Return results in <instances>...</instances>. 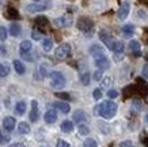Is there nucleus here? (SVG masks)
I'll use <instances>...</instances> for the list:
<instances>
[{
	"instance_id": "4468645a",
	"label": "nucleus",
	"mask_w": 148,
	"mask_h": 147,
	"mask_svg": "<svg viewBox=\"0 0 148 147\" xmlns=\"http://www.w3.org/2000/svg\"><path fill=\"white\" fill-rule=\"evenodd\" d=\"M73 121H76V123H83V121H86V119H87V116H86V113L83 110H80V109H77V110L73 112Z\"/></svg>"
},
{
	"instance_id": "bb28decb",
	"label": "nucleus",
	"mask_w": 148,
	"mask_h": 147,
	"mask_svg": "<svg viewBox=\"0 0 148 147\" xmlns=\"http://www.w3.org/2000/svg\"><path fill=\"white\" fill-rule=\"evenodd\" d=\"M42 48H44L45 52L52 50V48H53V41L50 40V38H45V40L42 41Z\"/></svg>"
},
{
	"instance_id": "6ab92c4d",
	"label": "nucleus",
	"mask_w": 148,
	"mask_h": 147,
	"mask_svg": "<svg viewBox=\"0 0 148 147\" xmlns=\"http://www.w3.org/2000/svg\"><path fill=\"white\" fill-rule=\"evenodd\" d=\"M10 34L12 37H18L21 34V25L18 23H11V26H10Z\"/></svg>"
},
{
	"instance_id": "a878e982",
	"label": "nucleus",
	"mask_w": 148,
	"mask_h": 147,
	"mask_svg": "<svg viewBox=\"0 0 148 147\" xmlns=\"http://www.w3.org/2000/svg\"><path fill=\"white\" fill-rule=\"evenodd\" d=\"M15 112H16V115H23L26 112V104L23 102V101H19L15 105Z\"/></svg>"
},
{
	"instance_id": "4c0bfd02",
	"label": "nucleus",
	"mask_w": 148,
	"mask_h": 147,
	"mask_svg": "<svg viewBox=\"0 0 148 147\" xmlns=\"http://www.w3.org/2000/svg\"><path fill=\"white\" fill-rule=\"evenodd\" d=\"M120 147H135V146L132 144V142H129V140H126V142H122L121 144H120Z\"/></svg>"
},
{
	"instance_id": "4be33fe9",
	"label": "nucleus",
	"mask_w": 148,
	"mask_h": 147,
	"mask_svg": "<svg viewBox=\"0 0 148 147\" xmlns=\"http://www.w3.org/2000/svg\"><path fill=\"white\" fill-rule=\"evenodd\" d=\"M112 50L114 53H124V44H122L121 41H114V45H113Z\"/></svg>"
},
{
	"instance_id": "ddd939ff",
	"label": "nucleus",
	"mask_w": 148,
	"mask_h": 147,
	"mask_svg": "<svg viewBox=\"0 0 148 147\" xmlns=\"http://www.w3.org/2000/svg\"><path fill=\"white\" fill-rule=\"evenodd\" d=\"M46 8H48V7H46L45 4H37V3L29 4L26 7V10L29 12H41V11H44V10H46Z\"/></svg>"
},
{
	"instance_id": "f03ea898",
	"label": "nucleus",
	"mask_w": 148,
	"mask_h": 147,
	"mask_svg": "<svg viewBox=\"0 0 148 147\" xmlns=\"http://www.w3.org/2000/svg\"><path fill=\"white\" fill-rule=\"evenodd\" d=\"M49 76H50V86H52L53 89L60 90L65 86V78H64V75L61 72L53 71V72H50Z\"/></svg>"
},
{
	"instance_id": "2f4dec72",
	"label": "nucleus",
	"mask_w": 148,
	"mask_h": 147,
	"mask_svg": "<svg viewBox=\"0 0 148 147\" xmlns=\"http://www.w3.org/2000/svg\"><path fill=\"white\" fill-rule=\"evenodd\" d=\"M32 38L34 41H40V40H42V34H41L38 30H33L32 31Z\"/></svg>"
},
{
	"instance_id": "7ed1b4c3",
	"label": "nucleus",
	"mask_w": 148,
	"mask_h": 147,
	"mask_svg": "<svg viewBox=\"0 0 148 147\" xmlns=\"http://www.w3.org/2000/svg\"><path fill=\"white\" fill-rule=\"evenodd\" d=\"M69 55H71V45L69 44H61L60 46H57L56 52H54V56L60 60L67 59Z\"/></svg>"
},
{
	"instance_id": "412c9836",
	"label": "nucleus",
	"mask_w": 148,
	"mask_h": 147,
	"mask_svg": "<svg viewBox=\"0 0 148 147\" xmlns=\"http://www.w3.org/2000/svg\"><path fill=\"white\" fill-rule=\"evenodd\" d=\"M19 49H21V53H29L32 50V42L30 41H22Z\"/></svg>"
},
{
	"instance_id": "c756f323",
	"label": "nucleus",
	"mask_w": 148,
	"mask_h": 147,
	"mask_svg": "<svg viewBox=\"0 0 148 147\" xmlns=\"http://www.w3.org/2000/svg\"><path fill=\"white\" fill-rule=\"evenodd\" d=\"M83 147H97V142L94 139H86L83 143Z\"/></svg>"
},
{
	"instance_id": "f704fd0d",
	"label": "nucleus",
	"mask_w": 148,
	"mask_h": 147,
	"mask_svg": "<svg viewBox=\"0 0 148 147\" xmlns=\"http://www.w3.org/2000/svg\"><path fill=\"white\" fill-rule=\"evenodd\" d=\"M102 76H103L102 70H98V71L94 72V79L95 80H101V79H102Z\"/></svg>"
},
{
	"instance_id": "e433bc0d",
	"label": "nucleus",
	"mask_w": 148,
	"mask_h": 147,
	"mask_svg": "<svg viewBox=\"0 0 148 147\" xmlns=\"http://www.w3.org/2000/svg\"><path fill=\"white\" fill-rule=\"evenodd\" d=\"M141 75L145 78V79H148V64H145L143 67V71H141Z\"/></svg>"
},
{
	"instance_id": "f257e3e1",
	"label": "nucleus",
	"mask_w": 148,
	"mask_h": 147,
	"mask_svg": "<svg viewBox=\"0 0 148 147\" xmlns=\"http://www.w3.org/2000/svg\"><path fill=\"white\" fill-rule=\"evenodd\" d=\"M117 109H118L117 104L109 99V101H103L101 105H98L97 112H98V115L101 117L106 119V120H110V119H113V117L116 116Z\"/></svg>"
},
{
	"instance_id": "a19ab883",
	"label": "nucleus",
	"mask_w": 148,
	"mask_h": 147,
	"mask_svg": "<svg viewBox=\"0 0 148 147\" xmlns=\"http://www.w3.org/2000/svg\"><path fill=\"white\" fill-rule=\"evenodd\" d=\"M133 108H136L137 110H140V109H141V104H140V101H135V102H133Z\"/></svg>"
},
{
	"instance_id": "cd10ccee",
	"label": "nucleus",
	"mask_w": 148,
	"mask_h": 147,
	"mask_svg": "<svg viewBox=\"0 0 148 147\" xmlns=\"http://www.w3.org/2000/svg\"><path fill=\"white\" fill-rule=\"evenodd\" d=\"M10 74V67L5 66V64H0V76L1 78H5V76Z\"/></svg>"
},
{
	"instance_id": "f3484780",
	"label": "nucleus",
	"mask_w": 148,
	"mask_h": 147,
	"mask_svg": "<svg viewBox=\"0 0 148 147\" xmlns=\"http://www.w3.org/2000/svg\"><path fill=\"white\" fill-rule=\"evenodd\" d=\"M61 131L63 132H65V134H69V132H72L73 131V123L69 120H65L61 123Z\"/></svg>"
},
{
	"instance_id": "c9c22d12",
	"label": "nucleus",
	"mask_w": 148,
	"mask_h": 147,
	"mask_svg": "<svg viewBox=\"0 0 148 147\" xmlns=\"http://www.w3.org/2000/svg\"><path fill=\"white\" fill-rule=\"evenodd\" d=\"M56 147H69V143H67L65 140H58L57 142V144H56Z\"/></svg>"
},
{
	"instance_id": "7c9ffc66",
	"label": "nucleus",
	"mask_w": 148,
	"mask_h": 147,
	"mask_svg": "<svg viewBox=\"0 0 148 147\" xmlns=\"http://www.w3.org/2000/svg\"><path fill=\"white\" fill-rule=\"evenodd\" d=\"M7 40V29L4 26H0V41Z\"/></svg>"
},
{
	"instance_id": "39448f33",
	"label": "nucleus",
	"mask_w": 148,
	"mask_h": 147,
	"mask_svg": "<svg viewBox=\"0 0 148 147\" xmlns=\"http://www.w3.org/2000/svg\"><path fill=\"white\" fill-rule=\"evenodd\" d=\"M99 38H101V40H102V42L105 45H106V46H108L109 49H110V50H112V48H113V45H114V38H113L112 36H110V34H109L108 31H101V33H99Z\"/></svg>"
},
{
	"instance_id": "9b49d317",
	"label": "nucleus",
	"mask_w": 148,
	"mask_h": 147,
	"mask_svg": "<svg viewBox=\"0 0 148 147\" xmlns=\"http://www.w3.org/2000/svg\"><path fill=\"white\" fill-rule=\"evenodd\" d=\"M90 55L91 56H94V59L99 57V56H103L105 52H103V48L102 46H99V45H91L90 46Z\"/></svg>"
},
{
	"instance_id": "9d476101",
	"label": "nucleus",
	"mask_w": 148,
	"mask_h": 147,
	"mask_svg": "<svg viewBox=\"0 0 148 147\" xmlns=\"http://www.w3.org/2000/svg\"><path fill=\"white\" fill-rule=\"evenodd\" d=\"M15 125H16V121L14 117H5L4 120H3V127H4L5 131H12L15 128Z\"/></svg>"
},
{
	"instance_id": "20e7f679",
	"label": "nucleus",
	"mask_w": 148,
	"mask_h": 147,
	"mask_svg": "<svg viewBox=\"0 0 148 147\" xmlns=\"http://www.w3.org/2000/svg\"><path fill=\"white\" fill-rule=\"evenodd\" d=\"M53 25L57 27H68L72 25V18L69 15H64V17H60V18L54 19Z\"/></svg>"
},
{
	"instance_id": "b1692460",
	"label": "nucleus",
	"mask_w": 148,
	"mask_h": 147,
	"mask_svg": "<svg viewBox=\"0 0 148 147\" xmlns=\"http://www.w3.org/2000/svg\"><path fill=\"white\" fill-rule=\"evenodd\" d=\"M18 131H19V134H22V135H26L30 132V125L27 124V123H21V124L18 125Z\"/></svg>"
},
{
	"instance_id": "a211bd4d",
	"label": "nucleus",
	"mask_w": 148,
	"mask_h": 147,
	"mask_svg": "<svg viewBox=\"0 0 148 147\" xmlns=\"http://www.w3.org/2000/svg\"><path fill=\"white\" fill-rule=\"evenodd\" d=\"M129 49L132 50V53H135L136 56L140 55V44L136 40H132L129 42Z\"/></svg>"
},
{
	"instance_id": "37998d69",
	"label": "nucleus",
	"mask_w": 148,
	"mask_h": 147,
	"mask_svg": "<svg viewBox=\"0 0 148 147\" xmlns=\"http://www.w3.org/2000/svg\"><path fill=\"white\" fill-rule=\"evenodd\" d=\"M145 120H147V123H148V115H147V116H145Z\"/></svg>"
},
{
	"instance_id": "393cba45",
	"label": "nucleus",
	"mask_w": 148,
	"mask_h": 147,
	"mask_svg": "<svg viewBox=\"0 0 148 147\" xmlns=\"http://www.w3.org/2000/svg\"><path fill=\"white\" fill-rule=\"evenodd\" d=\"M10 139H11V136H10L8 131H0V144H5V143H8Z\"/></svg>"
},
{
	"instance_id": "f8f14e48",
	"label": "nucleus",
	"mask_w": 148,
	"mask_h": 147,
	"mask_svg": "<svg viewBox=\"0 0 148 147\" xmlns=\"http://www.w3.org/2000/svg\"><path fill=\"white\" fill-rule=\"evenodd\" d=\"M44 119H45V121L48 123V124H53L54 121L57 120V113H56L54 109H49V110L45 113Z\"/></svg>"
},
{
	"instance_id": "2eb2a0df",
	"label": "nucleus",
	"mask_w": 148,
	"mask_h": 147,
	"mask_svg": "<svg viewBox=\"0 0 148 147\" xmlns=\"http://www.w3.org/2000/svg\"><path fill=\"white\" fill-rule=\"evenodd\" d=\"M53 106L56 108V109H58L60 112H63V113H68V112L71 110V106H69L67 102H61V101H57V102H54Z\"/></svg>"
},
{
	"instance_id": "c85d7f7f",
	"label": "nucleus",
	"mask_w": 148,
	"mask_h": 147,
	"mask_svg": "<svg viewBox=\"0 0 148 147\" xmlns=\"http://www.w3.org/2000/svg\"><path fill=\"white\" fill-rule=\"evenodd\" d=\"M77 129H79V134L80 135H88V132H90V129H88V127L86 124H79Z\"/></svg>"
},
{
	"instance_id": "aec40b11",
	"label": "nucleus",
	"mask_w": 148,
	"mask_h": 147,
	"mask_svg": "<svg viewBox=\"0 0 148 147\" xmlns=\"http://www.w3.org/2000/svg\"><path fill=\"white\" fill-rule=\"evenodd\" d=\"M14 68H15V71L18 72L19 75H23L25 71H26V68L23 66L22 61H19V60H14Z\"/></svg>"
},
{
	"instance_id": "58836bf2",
	"label": "nucleus",
	"mask_w": 148,
	"mask_h": 147,
	"mask_svg": "<svg viewBox=\"0 0 148 147\" xmlns=\"http://www.w3.org/2000/svg\"><path fill=\"white\" fill-rule=\"evenodd\" d=\"M110 82H112V79H110V78H105V79L102 80V85L105 86V87H108V86L110 85Z\"/></svg>"
},
{
	"instance_id": "423d86ee",
	"label": "nucleus",
	"mask_w": 148,
	"mask_h": 147,
	"mask_svg": "<svg viewBox=\"0 0 148 147\" xmlns=\"http://www.w3.org/2000/svg\"><path fill=\"white\" fill-rule=\"evenodd\" d=\"M95 66L99 68V70H108L109 67H110V60H109L105 55L103 56H99V57L95 59Z\"/></svg>"
},
{
	"instance_id": "c03bdc74",
	"label": "nucleus",
	"mask_w": 148,
	"mask_h": 147,
	"mask_svg": "<svg viewBox=\"0 0 148 147\" xmlns=\"http://www.w3.org/2000/svg\"><path fill=\"white\" fill-rule=\"evenodd\" d=\"M34 1H40V0H34Z\"/></svg>"
},
{
	"instance_id": "a18cd8bd",
	"label": "nucleus",
	"mask_w": 148,
	"mask_h": 147,
	"mask_svg": "<svg viewBox=\"0 0 148 147\" xmlns=\"http://www.w3.org/2000/svg\"><path fill=\"white\" fill-rule=\"evenodd\" d=\"M0 4H1V0H0Z\"/></svg>"
},
{
	"instance_id": "0eeeda50",
	"label": "nucleus",
	"mask_w": 148,
	"mask_h": 147,
	"mask_svg": "<svg viewBox=\"0 0 148 147\" xmlns=\"http://www.w3.org/2000/svg\"><path fill=\"white\" fill-rule=\"evenodd\" d=\"M30 121L33 123H37L38 119H40V110H38V102H37L36 99H33L32 101V112H30Z\"/></svg>"
},
{
	"instance_id": "1a4fd4ad",
	"label": "nucleus",
	"mask_w": 148,
	"mask_h": 147,
	"mask_svg": "<svg viewBox=\"0 0 148 147\" xmlns=\"http://www.w3.org/2000/svg\"><path fill=\"white\" fill-rule=\"evenodd\" d=\"M77 27L83 31H87L92 27V22L88 21L87 18H82V19H79V22H77Z\"/></svg>"
},
{
	"instance_id": "473e14b6",
	"label": "nucleus",
	"mask_w": 148,
	"mask_h": 147,
	"mask_svg": "<svg viewBox=\"0 0 148 147\" xmlns=\"http://www.w3.org/2000/svg\"><path fill=\"white\" fill-rule=\"evenodd\" d=\"M92 97H94V99H101V98H102V91H101V89H95L94 93H92Z\"/></svg>"
},
{
	"instance_id": "79ce46f5",
	"label": "nucleus",
	"mask_w": 148,
	"mask_h": 147,
	"mask_svg": "<svg viewBox=\"0 0 148 147\" xmlns=\"http://www.w3.org/2000/svg\"><path fill=\"white\" fill-rule=\"evenodd\" d=\"M8 147H26L23 143H14V144H11V146H8Z\"/></svg>"
},
{
	"instance_id": "6e6552de",
	"label": "nucleus",
	"mask_w": 148,
	"mask_h": 147,
	"mask_svg": "<svg viewBox=\"0 0 148 147\" xmlns=\"http://www.w3.org/2000/svg\"><path fill=\"white\" fill-rule=\"evenodd\" d=\"M129 10H130L129 3H124V4L120 7V10L117 11V17L120 19H126L128 15H129Z\"/></svg>"
},
{
	"instance_id": "5701e85b",
	"label": "nucleus",
	"mask_w": 148,
	"mask_h": 147,
	"mask_svg": "<svg viewBox=\"0 0 148 147\" xmlns=\"http://www.w3.org/2000/svg\"><path fill=\"white\" fill-rule=\"evenodd\" d=\"M90 79H91L90 72L83 71V72L80 74V82H82V83H83L84 86H88V85H90Z\"/></svg>"
},
{
	"instance_id": "72a5a7b5",
	"label": "nucleus",
	"mask_w": 148,
	"mask_h": 147,
	"mask_svg": "<svg viewBox=\"0 0 148 147\" xmlns=\"http://www.w3.org/2000/svg\"><path fill=\"white\" fill-rule=\"evenodd\" d=\"M108 97L109 98H117L118 97V91H117V90H109L108 91Z\"/></svg>"
},
{
	"instance_id": "dca6fc26",
	"label": "nucleus",
	"mask_w": 148,
	"mask_h": 147,
	"mask_svg": "<svg viewBox=\"0 0 148 147\" xmlns=\"http://www.w3.org/2000/svg\"><path fill=\"white\" fill-rule=\"evenodd\" d=\"M133 33H135V26L133 25H125V26L122 27V34L126 38H130V37L133 36Z\"/></svg>"
},
{
	"instance_id": "ea45409f",
	"label": "nucleus",
	"mask_w": 148,
	"mask_h": 147,
	"mask_svg": "<svg viewBox=\"0 0 148 147\" xmlns=\"http://www.w3.org/2000/svg\"><path fill=\"white\" fill-rule=\"evenodd\" d=\"M0 56H3V57L7 56V49L4 46H1V45H0Z\"/></svg>"
}]
</instances>
